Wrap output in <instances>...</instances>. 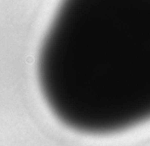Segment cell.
<instances>
[{
  "label": "cell",
  "instance_id": "cell-1",
  "mask_svg": "<svg viewBox=\"0 0 150 146\" xmlns=\"http://www.w3.org/2000/svg\"><path fill=\"white\" fill-rule=\"evenodd\" d=\"M93 4L84 50L44 85L66 125L110 134L150 121V0Z\"/></svg>",
  "mask_w": 150,
  "mask_h": 146
}]
</instances>
